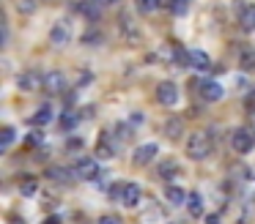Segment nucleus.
<instances>
[{
    "mask_svg": "<svg viewBox=\"0 0 255 224\" xmlns=\"http://www.w3.org/2000/svg\"><path fill=\"white\" fill-rule=\"evenodd\" d=\"M134 5H137L140 14H154V11L162 5V0H134Z\"/></svg>",
    "mask_w": 255,
    "mask_h": 224,
    "instance_id": "obj_23",
    "label": "nucleus"
},
{
    "mask_svg": "<svg viewBox=\"0 0 255 224\" xmlns=\"http://www.w3.org/2000/svg\"><path fill=\"white\" fill-rule=\"evenodd\" d=\"M211 150H214L211 131H195V134H189V140H187V156L192 158V161H203V158H209Z\"/></svg>",
    "mask_w": 255,
    "mask_h": 224,
    "instance_id": "obj_1",
    "label": "nucleus"
},
{
    "mask_svg": "<svg viewBox=\"0 0 255 224\" xmlns=\"http://www.w3.org/2000/svg\"><path fill=\"white\" fill-rule=\"evenodd\" d=\"M72 172H74V169H61V167H52L47 175H50L52 180H58V183H72V180L77 178V175H72Z\"/></svg>",
    "mask_w": 255,
    "mask_h": 224,
    "instance_id": "obj_20",
    "label": "nucleus"
},
{
    "mask_svg": "<svg viewBox=\"0 0 255 224\" xmlns=\"http://www.w3.org/2000/svg\"><path fill=\"white\" fill-rule=\"evenodd\" d=\"M83 44H85V47H88V44H91V47L102 44V33H85V36H83Z\"/></svg>",
    "mask_w": 255,
    "mask_h": 224,
    "instance_id": "obj_29",
    "label": "nucleus"
},
{
    "mask_svg": "<svg viewBox=\"0 0 255 224\" xmlns=\"http://www.w3.org/2000/svg\"><path fill=\"white\" fill-rule=\"evenodd\" d=\"M236 224H244V222H236Z\"/></svg>",
    "mask_w": 255,
    "mask_h": 224,
    "instance_id": "obj_37",
    "label": "nucleus"
},
{
    "mask_svg": "<svg viewBox=\"0 0 255 224\" xmlns=\"http://www.w3.org/2000/svg\"><path fill=\"white\" fill-rule=\"evenodd\" d=\"M116 134L121 137V140H129V137H132V129H129L127 123H118V126H116Z\"/></svg>",
    "mask_w": 255,
    "mask_h": 224,
    "instance_id": "obj_30",
    "label": "nucleus"
},
{
    "mask_svg": "<svg viewBox=\"0 0 255 224\" xmlns=\"http://www.w3.org/2000/svg\"><path fill=\"white\" fill-rule=\"evenodd\" d=\"M17 8H19V14H33L36 0H17Z\"/></svg>",
    "mask_w": 255,
    "mask_h": 224,
    "instance_id": "obj_27",
    "label": "nucleus"
},
{
    "mask_svg": "<svg viewBox=\"0 0 255 224\" xmlns=\"http://www.w3.org/2000/svg\"><path fill=\"white\" fill-rule=\"evenodd\" d=\"M44 87L50 96H61V93H66V87H69V79H66V74L63 71H50V74H44Z\"/></svg>",
    "mask_w": 255,
    "mask_h": 224,
    "instance_id": "obj_3",
    "label": "nucleus"
},
{
    "mask_svg": "<svg viewBox=\"0 0 255 224\" xmlns=\"http://www.w3.org/2000/svg\"><path fill=\"white\" fill-rule=\"evenodd\" d=\"M156 153H159V145L156 142H145V145H140L132 153V164L134 167H145V164H151L156 158Z\"/></svg>",
    "mask_w": 255,
    "mask_h": 224,
    "instance_id": "obj_4",
    "label": "nucleus"
},
{
    "mask_svg": "<svg viewBox=\"0 0 255 224\" xmlns=\"http://www.w3.org/2000/svg\"><path fill=\"white\" fill-rule=\"evenodd\" d=\"M220 222H222L220 213H209V216H206V224H220Z\"/></svg>",
    "mask_w": 255,
    "mask_h": 224,
    "instance_id": "obj_32",
    "label": "nucleus"
},
{
    "mask_svg": "<svg viewBox=\"0 0 255 224\" xmlns=\"http://www.w3.org/2000/svg\"><path fill=\"white\" fill-rule=\"evenodd\" d=\"M99 164H96V158H80L77 167H74V175H77V180H96L99 178Z\"/></svg>",
    "mask_w": 255,
    "mask_h": 224,
    "instance_id": "obj_5",
    "label": "nucleus"
},
{
    "mask_svg": "<svg viewBox=\"0 0 255 224\" xmlns=\"http://www.w3.org/2000/svg\"><path fill=\"white\" fill-rule=\"evenodd\" d=\"M41 85H44V76H41L39 71H25V74L17 76V87H19V90H25V93L39 90Z\"/></svg>",
    "mask_w": 255,
    "mask_h": 224,
    "instance_id": "obj_6",
    "label": "nucleus"
},
{
    "mask_svg": "<svg viewBox=\"0 0 255 224\" xmlns=\"http://www.w3.org/2000/svg\"><path fill=\"white\" fill-rule=\"evenodd\" d=\"M173 66H189V49H184L181 44H173Z\"/></svg>",
    "mask_w": 255,
    "mask_h": 224,
    "instance_id": "obj_21",
    "label": "nucleus"
},
{
    "mask_svg": "<svg viewBox=\"0 0 255 224\" xmlns=\"http://www.w3.org/2000/svg\"><path fill=\"white\" fill-rule=\"evenodd\" d=\"M14 137H17V131H14L11 126H6V129H3V142H0V150H8V148H11V142H14Z\"/></svg>",
    "mask_w": 255,
    "mask_h": 224,
    "instance_id": "obj_25",
    "label": "nucleus"
},
{
    "mask_svg": "<svg viewBox=\"0 0 255 224\" xmlns=\"http://www.w3.org/2000/svg\"><path fill=\"white\" fill-rule=\"evenodd\" d=\"M239 66H242L244 71H255V49L253 47H242V52H239Z\"/></svg>",
    "mask_w": 255,
    "mask_h": 224,
    "instance_id": "obj_17",
    "label": "nucleus"
},
{
    "mask_svg": "<svg viewBox=\"0 0 255 224\" xmlns=\"http://www.w3.org/2000/svg\"><path fill=\"white\" fill-rule=\"evenodd\" d=\"M99 224H121V219H118V216H102Z\"/></svg>",
    "mask_w": 255,
    "mask_h": 224,
    "instance_id": "obj_31",
    "label": "nucleus"
},
{
    "mask_svg": "<svg viewBox=\"0 0 255 224\" xmlns=\"http://www.w3.org/2000/svg\"><path fill=\"white\" fill-rule=\"evenodd\" d=\"M124 186H127V183H110V189H107V197H110V200H121Z\"/></svg>",
    "mask_w": 255,
    "mask_h": 224,
    "instance_id": "obj_28",
    "label": "nucleus"
},
{
    "mask_svg": "<svg viewBox=\"0 0 255 224\" xmlns=\"http://www.w3.org/2000/svg\"><path fill=\"white\" fill-rule=\"evenodd\" d=\"M178 172H181V167H178L176 158H165V161H159V167H156V175H159L162 180H173Z\"/></svg>",
    "mask_w": 255,
    "mask_h": 224,
    "instance_id": "obj_12",
    "label": "nucleus"
},
{
    "mask_svg": "<svg viewBox=\"0 0 255 224\" xmlns=\"http://www.w3.org/2000/svg\"><path fill=\"white\" fill-rule=\"evenodd\" d=\"M231 148L239 153V156L250 153V150L255 148V131L247 129V126H242V129H233V134H231Z\"/></svg>",
    "mask_w": 255,
    "mask_h": 224,
    "instance_id": "obj_2",
    "label": "nucleus"
},
{
    "mask_svg": "<svg viewBox=\"0 0 255 224\" xmlns=\"http://www.w3.org/2000/svg\"><path fill=\"white\" fill-rule=\"evenodd\" d=\"M236 14H239V22H242L244 30H253V27H255V5L236 3Z\"/></svg>",
    "mask_w": 255,
    "mask_h": 224,
    "instance_id": "obj_10",
    "label": "nucleus"
},
{
    "mask_svg": "<svg viewBox=\"0 0 255 224\" xmlns=\"http://www.w3.org/2000/svg\"><path fill=\"white\" fill-rule=\"evenodd\" d=\"M198 90L206 101H220L222 98V85L214 79H206V82H198Z\"/></svg>",
    "mask_w": 255,
    "mask_h": 224,
    "instance_id": "obj_9",
    "label": "nucleus"
},
{
    "mask_svg": "<svg viewBox=\"0 0 255 224\" xmlns=\"http://www.w3.org/2000/svg\"><path fill=\"white\" fill-rule=\"evenodd\" d=\"M11 224H19V219H11ZM25 224V222H22Z\"/></svg>",
    "mask_w": 255,
    "mask_h": 224,
    "instance_id": "obj_35",
    "label": "nucleus"
},
{
    "mask_svg": "<svg viewBox=\"0 0 255 224\" xmlns=\"http://www.w3.org/2000/svg\"><path fill=\"white\" fill-rule=\"evenodd\" d=\"M44 224H61V219H58V216H47Z\"/></svg>",
    "mask_w": 255,
    "mask_h": 224,
    "instance_id": "obj_34",
    "label": "nucleus"
},
{
    "mask_svg": "<svg viewBox=\"0 0 255 224\" xmlns=\"http://www.w3.org/2000/svg\"><path fill=\"white\" fill-rule=\"evenodd\" d=\"M187 197H189V191H184V189H178V186H167V191H165V200L170 202V205H187Z\"/></svg>",
    "mask_w": 255,
    "mask_h": 224,
    "instance_id": "obj_14",
    "label": "nucleus"
},
{
    "mask_svg": "<svg viewBox=\"0 0 255 224\" xmlns=\"http://www.w3.org/2000/svg\"><path fill=\"white\" fill-rule=\"evenodd\" d=\"M19 191H22L25 197H33L36 191H39V180H36V178H25L22 186H19Z\"/></svg>",
    "mask_w": 255,
    "mask_h": 224,
    "instance_id": "obj_24",
    "label": "nucleus"
},
{
    "mask_svg": "<svg viewBox=\"0 0 255 224\" xmlns=\"http://www.w3.org/2000/svg\"><path fill=\"white\" fill-rule=\"evenodd\" d=\"M50 41L55 44V47H63V44L72 41V27L66 25V19H61V22H55V25H52V30H50Z\"/></svg>",
    "mask_w": 255,
    "mask_h": 224,
    "instance_id": "obj_8",
    "label": "nucleus"
},
{
    "mask_svg": "<svg viewBox=\"0 0 255 224\" xmlns=\"http://www.w3.org/2000/svg\"><path fill=\"white\" fill-rule=\"evenodd\" d=\"M187 211H189V216H192V219L203 216V197H200L198 191H189V197H187Z\"/></svg>",
    "mask_w": 255,
    "mask_h": 224,
    "instance_id": "obj_15",
    "label": "nucleus"
},
{
    "mask_svg": "<svg viewBox=\"0 0 255 224\" xmlns=\"http://www.w3.org/2000/svg\"><path fill=\"white\" fill-rule=\"evenodd\" d=\"M50 120H52V107H50V104H44V107H39V112L30 118V126H36V129H44Z\"/></svg>",
    "mask_w": 255,
    "mask_h": 224,
    "instance_id": "obj_16",
    "label": "nucleus"
},
{
    "mask_svg": "<svg viewBox=\"0 0 255 224\" xmlns=\"http://www.w3.org/2000/svg\"><path fill=\"white\" fill-rule=\"evenodd\" d=\"M140 194H143V189H140L137 183H127V186H124V194H121V200H118V202H121L124 208H134V205L140 202Z\"/></svg>",
    "mask_w": 255,
    "mask_h": 224,
    "instance_id": "obj_11",
    "label": "nucleus"
},
{
    "mask_svg": "<svg viewBox=\"0 0 255 224\" xmlns=\"http://www.w3.org/2000/svg\"><path fill=\"white\" fill-rule=\"evenodd\" d=\"M156 101L165 104V107H176V101H178L176 82H162V85L156 87Z\"/></svg>",
    "mask_w": 255,
    "mask_h": 224,
    "instance_id": "obj_7",
    "label": "nucleus"
},
{
    "mask_svg": "<svg viewBox=\"0 0 255 224\" xmlns=\"http://www.w3.org/2000/svg\"><path fill=\"white\" fill-rule=\"evenodd\" d=\"M58 123H61V129H63V131H72L74 126L80 123V115L74 112V109H66V112H63L61 118H58Z\"/></svg>",
    "mask_w": 255,
    "mask_h": 224,
    "instance_id": "obj_19",
    "label": "nucleus"
},
{
    "mask_svg": "<svg viewBox=\"0 0 255 224\" xmlns=\"http://www.w3.org/2000/svg\"><path fill=\"white\" fill-rule=\"evenodd\" d=\"M189 66L198 71H209L211 69V58L203 52V49H189Z\"/></svg>",
    "mask_w": 255,
    "mask_h": 224,
    "instance_id": "obj_13",
    "label": "nucleus"
},
{
    "mask_svg": "<svg viewBox=\"0 0 255 224\" xmlns=\"http://www.w3.org/2000/svg\"><path fill=\"white\" fill-rule=\"evenodd\" d=\"M189 3H192V0H170V11H173L176 16H181V14H187Z\"/></svg>",
    "mask_w": 255,
    "mask_h": 224,
    "instance_id": "obj_26",
    "label": "nucleus"
},
{
    "mask_svg": "<svg viewBox=\"0 0 255 224\" xmlns=\"http://www.w3.org/2000/svg\"><path fill=\"white\" fill-rule=\"evenodd\" d=\"M247 109H250V115H255V96L247 98Z\"/></svg>",
    "mask_w": 255,
    "mask_h": 224,
    "instance_id": "obj_33",
    "label": "nucleus"
},
{
    "mask_svg": "<svg viewBox=\"0 0 255 224\" xmlns=\"http://www.w3.org/2000/svg\"><path fill=\"white\" fill-rule=\"evenodd\" d=\"M165 134L167 137H170V140H181V134H184V123H181V120H167V123H165Z\"/></svg>",
    "mask_w": 255,
    "mask_h": 224,
    "instance_id": "obj_22",
    "label": "nucleus"
},
{
    "mask_svg": "<svg viewBox=\"0 0 255 224\" xmlns=\"http://www.w3.org/2000/svg\"><path fill=\"white\" fill-rule=\"evenodd\" d=\"M107 131H102V137H99V142H96V156L99 158H110V156H116V150H113V142H107Z\"/></svg>",
    "mask_w": 255,
    "mask_h": 224,
    "instance_id": "obj_18",
    "label": "nucleus"
},
{
    "mask_svg": "<svg viewBox=\"0 0 255 224\" xmlns=\"http://www.w3.org/2000/svg\"><path fill=\"white\" fill-rule=\"evenodd\" d=\"M253 129H255V115H253Z\"/></svg>",
    "mask_w": 255,
    "mask_h": 224,
    "instance_id": "obj_36",
    "label": "nucleus"
}]
</instances>
